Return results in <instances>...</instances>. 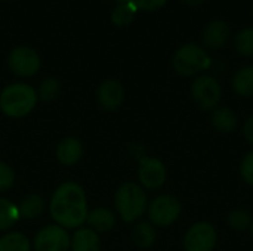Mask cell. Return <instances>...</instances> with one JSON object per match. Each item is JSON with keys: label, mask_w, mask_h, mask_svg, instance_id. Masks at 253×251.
<instances>
[{"label": "cell", "mask_w": 253, "mask_h": 251, "mask_svg": "<svg viewBox=\"0 0 253 251\" xmlns=\"http://www.w3.org/2000/svg\"><path fill=\"white\" fill-rule=\"evenodd\" d=\"M49 212L56 225L64 229H79L87 217V200L83 188L76 182H64L50 198Z\"/></svg>", "instance_id": "obj_1"}, {"label": "cell", "mask_w": 253, "mask_h": 251, "mask_svg": "<svg viewBox=\"0 0 253 251\" xmlns=\"http://www.w3.org/2000/svg\"><path fill=\"white\" fill-rule=\"evenodd\" d=\"M36 90L25 83H12L0 93V109L10 118H21L30 114L37 104Z\"/></svg>", "instance_id": "obj_2"}, {"label": "cell", "mask_w": 253, "mask_h": 251, "mask_svg": "<svg viewBox=\"0 0 253 251\" xmlns=\"http://www.w3.org/2000/svg\"><path fill=\"white\" fill-rule=\"evenodd\" d=\"M114 203H116L117 213L120 215L122 220L126 223L135 222L148 209L147 195L144 189L133 182H126L117 189Z\"/></svg>", "instance_id": "obj_3"}, {"label": "cell", "mask_w": 253, "mask_h": 251, "mask_svg": "<svg viewBox=\"0 0 253 251\" xmlns=\"http://www.w3.org/2000/svg\"><path fill=\"white\" fill-rule=\"evenodd\" d=\"M172 65L179 75L191 77L205 71L211 65V59L200 46L188 43L181 46L175 52L172 58Z\"/></svg>", "instance_id": "obj_4"}, {"label": "cell", "mask_w": 253, "mask_h": 251, "mask_svg": "<svg viewBox=\"0 0 253 251\" xmlns=\"http://www.w3.org/2000/svg\"><path fill=\"white\" fill-rule=\"evenodd\" d=\"M182 212V206L178 198L172 195H160L148 206V219L153 226L166 228L176 222Z\"/></svg>", "instance_id": "obj_5"}, {"label": "cell", "mask_w": 253, "mask_h": 251, "mask_svg": "<svg viewBox=\"0 0 253 251\" xmlns=\"http://www.w3.org/2000/svg\"><path fill=\"white\" fill-rule=\"evenodd\" d=\"M221 93L222 92L218 80L211 75H200L191 84V96L194 102L205 111L218 107Z\"/></svg>", "instance_id": "obj_6"}, {"label": "cell", "mask_w": 253, "mask_h": 251, "mask_svg": "<svg viewBox=\"0 0 253 251\" xmlns=\"http://www.w3.org/2000/svg\"><path fill=\"white\" fill-rule=\"evenodd\" d=\"M71 247V238L59 225H47L42 228L34 238L36 251H68Z\"/></svg>", "instance_id": "obj_7"}, {"label": "cell", "mask_w": 253, "mask_h": 251, "mask_svg": "<svg viewBox=\"0 0 253 251\" xmlns=\"http://www.w3.org/2000/svg\"><path fill=\"white\" fill-rule=\"evenodd\" d=\"M216 246V231L208 222L194 223L184 237L185 251H212Z\"/></svg>", "instance_id": "obj_8"}, {"label": "cell", "mask_w": 253, "mask_h": 251, "mask_svg": "<svg viewBox=\"0 0 253 251\" xmlns=\"http://www.w3.org/2000/svg\"><path fill=\"white\" fill-rule=\"evenodd\" d=\"M7 64L13 74L19 77H31L40 68V58L31 47L19 46L9 53Z\"/></svg>", "instance_id": "obj_9"}, {"label": "cell", "mask_w": 253, "mask_h": 251, "mask_svg": "<svg viewBox=\"0 0 253 251\" xmlns=\"http://www.w3.org/2000/svg\"><path fill=\"white\" fill-rule=\"evenodd\" d=\"M139 182L147 189H157L165 185L168 172L165 164L153 157H144L139 160Z\"/></svg>", "instance_id": "obj_10"}, {"label": "cell", "mask_w": 253, "mask_h": 251, "mask_svg": "<svg viewBox=\"0 0 253 251\" xmlns=\"http://www.w3.org/2000/svg\"><path fill=\"white\" fill-rule=\"evenodd\" d=\"M96 98H98L99 105L105 111H116L117 108H120L125 99L123 86L117 80L108 78L99 84L96 90Z\"/></svg>", "instance_id": "obj_11"}, {"label": "cell", "mask_w": 253, "mask_h": 251, "mask_svg": "<svg viewBox=\"0 0 253 251\" xmlns=\"http://www.w3.org/2000/svg\"><path fill=\"white\" fill-rule=\"evenodd\" d=\"M230 25L225 21L216 19L206 25L203 31V43L211 49H219L227 44V41L230 40Z\"/></svg>", "instance_id": "obj_12"}, {"label": "cell", "mask_w": 253, "mask_h": 251, "mask_svg": "<svg viewBox=\"0 0 253 251\" xmlns=\"http://www.w3.org/2000/svg\"><path fill=\"white\" fill-rule=\"evenodd\" d=\"M83 155V145L76 138H65L56 146V160L62 166H74Z\"/></svg>", "instance_id": "obj_13"}, {"label": "cell", "mask_w": 253, "mask_h": 251, "mask_svg": "<svg viewBox=\"0 0 253 251\" xmlns=\"http://www.w3.org/2000/svg\"><path fill=\"white\" fill-rule=\"evenodd\" d=\"M101 240L90 228H79L71 238L73 251H99Z\"/></svg>", "instance_id": "obj_14"}, {"label": "cell", "mask_w": 253, "mask_h": 251, "mask_svg": "<svg viewBox=\"0 0 253 251\" xmlns=\"http://www.w3.org/2000/svg\"><path fill=\"white\" fill-rule=\"evenodd\" d=\"M86 222L90 229H93L96 234L98 232H108L114 228L116 225V216L111 210L108 209H95L87 213Z\"/></svg>", "instance_id": "obj_15"}, {"label": "cell", "mask_w": 253, "mask_h": 251, "mask_svg": "<svg viewBox=\"0 0 253 251\" xmlns=\"http://www.w3.org/2000/svg\"><path fill=\"white\" fill-rule=\"evenodd\" d=\"M212 124L221 133H233L239 126V118L236 112L227 107L216 108L212 114Z\"/></svg>", "instance_id": "obj_16"}, {"label": "cell", "mask_w": 253, "mask_h": 251, "mask_svg": "<svg viewBox=\"0 0 253 251\" xmlns=\"http://www.w3.org/2000/svg\"><path fill=\"white\" fill-rule=\"evenodd\" d=\"M18 212H19V217L28 219V220L36 219L42 216L44 212V200L37 194H30L19 203Z\"/></svg>", "instance_id": "obj_17"}, {"label": "cell", "mask_w": 253, "mask_h": 251, "mask_svg": "<svg viewBox=\"0 0 253 251\" xmlns=\"http://www.w3.org/2000/svg\"><path fill=\"white\" fill-rule=\"evenodd\" d=\"M233 87L242 96H253V67H245L234 74Z\"/></svg>", "instance_id": "obj_18"}, {"label": "cell", "mask_w": 253, "mask_h": 251, "mask_svg": "<svg viewBox=\"0 0 253 251\" xmlns=\"http://www.w3.org/2000/svg\"><path fill=\"white\" fill-rule=\"evenodd\" d=\"M156 229L150 222H141L135 226L133 232H132V238L133 243L139 247V249H150L154 241H156Z\"/></svg>", "instance_id": "obj_19"}, {"label": "cell", "mask_w": 253, "mask_h": 251, "mask_svg": "<svg viewBox=\"0 0 253 251\" xmlns=\"http://www.w3.org/2000/svg\"><path fill=\"white\" fill-rule=\"evenodd\" d=\"M0 251H31V244L24 234L10 232L0 238Z\"/></svg>", "instance_id": "obj_20"}, {"label": "cell", "mask_w": 253, "mask_h": 251, "mask_svg": "<svg viewBox=\"0 0 253 251\" xmlns=\"http://www.w3.org/2000/svg\"><path fill=\"white\" fill-rule=\"evenodd\" d=\"M19 219V212L15 204L6 198H0V231L10 229Z\"/></svg>", "instance_id": "obj_21"}, {"label": "cell", "mask_w": 253, "mask_h": 251, "mask_svg": "<svg viewBox=\"0 0 253 251\" xmlns=\"http://www.w3.org/2000/svg\"><path fill=\"white\" fill-rule=\"evenodd\" d=\"M136 7L133 4H119L113 13H111V21L114 25L117 27H125V25H129L133 18H135V13H136Z\"/></svg>", "instance_id": "obj_22"}, {"label": "cell", "mask_w": 253, "mask_h": 251, "mask_svg": "<svg viewBox=\"0 0 253 251\" xmlns=\"http://www.w3.org/2000/svg\"><path fill=\"white\" fill-rule=\"evenodd\" d=\"M236 50L243 56H253V28L240 31L234 38Z\"/></svg>", "instance_id": "obj_23"}, {"label": "cell", "mask_w": 253, "mask_h": 251, "mask_svg": "<svg viewBox=\"0 0 253 251\" xmlns=\"http://www.w3.org/2000/svg\"><path fill=\"white\" fill-rule=\"evenodd\" d=\"M59 81L53 77H49V78H44L42 83H40V87H39V92H37V96L44 101V102H49V101H53L58 95H59Z\"/></svg>", "instance_id": "obj_24"}, {"label": "cell", "mask_w": 253, "mask_h": 251, "mask_svg": "<svg viewBox=\"0 0 253 251\" xmlns=\"http://www.w3.org/2000/svg\"><path fill=\"white\" fill-rule=\"evenodd\" d=\"M252 217L245 210H233L228 215V225L234 231H246L252 225Z\"/></svg>", "instance_id": "obj_25"}, {"label": "cell", "mask_w": 253, "mask_h": 251, "mask_svg": "<svg viewBox=\"0 0 253 251\" xmlns=\"http://www.w3.org/2000/svg\"><path fill=\"white\" fill-rule=\"evenodd\" d=\"M15 173L12 167L3 161H0V192H6L13 186Z\"/></svg>", "instance_id": "obj_26"}, {"label": "cell", "mask_w": 253, "mask_h": 251, "mask_svg": "<svg viewBox=\"0 0 253 251\" xmlns=\"http://www.w3.org/2000/svg\"><path fill=\"white\" fill-rule=\"evenodd\" d=\"M240 173H242L243 180L253 186V151L245 155L242 166H240Z\"/></svg>", "instance_id": "obj_27"}, {"label": "cell", "mask_w": 253, "mask_h": 251, "mask_svg": "<svg viewBox=\"0 0 253 251\" xmlns=\"http://www.w3.org/2000/svg\"><path fill=\"white\" fill-rule=\"evenodd\" d=\"M168 0H132V4L136 9H142V10H157L160 7H163L166 4Z\"/></svg>", "instance_id": "obj_28"}, {"label": "cell", "mask_w": 253, "mask_h": 251, "mask_svg": "<svg viewBox=\"0 0 253 251\" xmlns=\"http://www.w3.org/2000/svg\"><path fill=\"white\" fill-rule=\"evenodd\" d=\"M243 135H245V138H246L251 143H253V117H251V118L245 123Z\"/></svg>", "instance_id": "obj_29"}, {"label": "cell", "mask_w": 253, "mask_h": 251, "mask_svg": "<svg viewBox=\"0 0 253 251\" xmlns=\"http://www.w3.org/2000/svg\"><path fill=\"white\" fill-rule=\"evenodd\" d=\"M187 4H190V6H199V4H202V3H205L206 0H184Z\"/></svg>", "instance_id": "obj_30"}, {"label": "cell", "mask_w": 253, "mask_h": 251, "mask_svg": "<svg viewBox=\"0 0 253 251\" xmlns=\"http://www.w3.org/2000/svg\"><path fill=\"white\" fill-rule=\"evenodd\" d=\"M251 229H252V235H253V222H252V225H251Z\"/></svg>", "instance_id": "obj_31"}]
</instances>
